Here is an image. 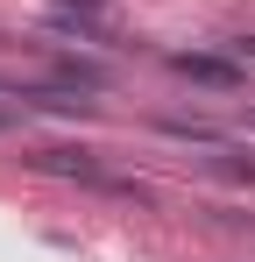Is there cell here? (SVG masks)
<instances>
[{
	"label": "cell",
	"instance_id": "3",
	"mask_svg": "<svg viewBox=\"0 0 255 262\" xmlns=\"http://www.w3.org/2000/svg\"><path fill=\"white\" fill-rule=\"evenodd\" d=\"M57 85H64V92H99V85H107V71L85 64V57H64V64H57Z\"/></svg>",
	"mask_w": 255,
	"mask_h": 262
},
{
	"label": "cell",
	"instance_id": "4",
	"mask_svg": "<svg viewBox=\"0 0 255 262\" xmlns=\"http://www.w3.org/2000/svg\"><path fill=\"white\" fill-rule=\"evenodd\" d=\"M163 135H177V142H220L206 121H184V114H170V121H163Z\"/></svg>",
	"mask_w": 255,
	"mask_h": 262
},
{
	"label": "cell",
	"instance_id": "1",
	"mask_svg": "<svg viewBox=\"0 0 255 262\" xmlns=\"http://www.w3.org/2000/svg\"><path fill=\"white\" fill-rule=\"evenodd\" d=\"M170 71H177V78H192V85H220V92L241 85V64H234V57H206V50H177V57H170Z\"/></svg>",
	"mask_w": 255,
	"mask_h": 262
},
{
	"label": "cell",
	"instance_id": "5",
	"mask_svg": "<svg viewBox=\"0 0 255 262\" xmlns=\"http://www.w3.org/2000/svg\"><path fill=\"white\" fill-rule=\"evenodd\" d=\"M213 170H220V177H241V184H255V163H248V156H234V149H220V156H213Z\"/></svg>",
	"mask_w": 255,
	"mask_h": 262
},
{
	"label": "cell",
	"instance_id": "6",
	"mask_svg": "<svg viewBox=\"0 0 255 262\" xmlns=\"http://www.w3.org/2000/svg\"><path fill=\"white\" fill-rule=\"evenodd\" d=\"M248 135H255V106H248Z\"/></svg>",
	"mask_w": 255,
	"mask_h": 262
},
{
	"label": "cell",
	"instance_id": "2",
	"mask_svg": "<svg viewBox=\"0 0 255 262\" xmlns=\"http://www.w3.org/2000/svg\"><path fill=\"white\" fill-rule=\"evenodd\" d=\"M42 170H57V177H85V184H107L99 156H85V149H50V156H42Z\"/></svg>",
	"mask_w": 255,
	"mask_h": 262
}]
</instances>
